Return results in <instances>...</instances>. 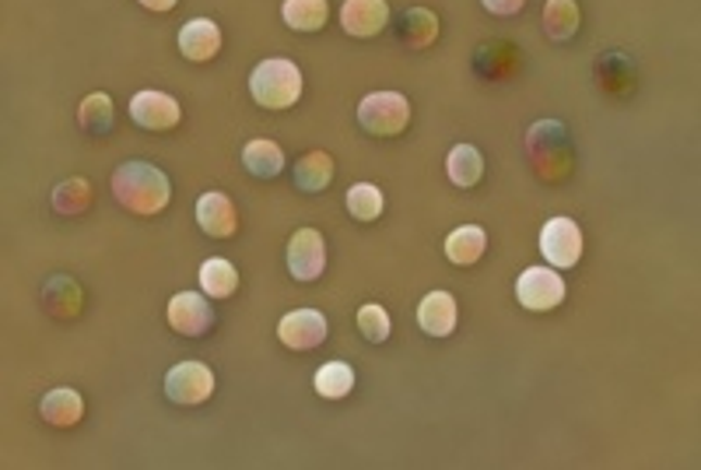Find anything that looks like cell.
I'll return each instance as SVG.
<instances>
[{"instance_id": "5b68a950", "label": "cell", "mask_w": 701, "mask_h": 470, "mask_svg": "<svg viewBox=\"0 0 701 470\" xmlns=\"http://www.w3.org/2000/svg\"><path fill=\"white\" fill-rule=\"evenodd\" d=\"M214 394V372L204 362H179L165 375V397L179 407L204 404Z\"/></svg>"}, {"instance_id": "cb8c5ba5", "label": "cell", "mask_w": 701, "mask_h": 470, "mask_svg": "<svg viewBox=\"0 0 701 470\" xmlns=\"http://www.w3.org/2000/svg\"><path fill=\"white\" fill-rule=\"evenodd\" d=\"M200 288H204V295H211V299H228V295H236V288H239V274L228 260L214 257L208 263H200Z\"/></svg>"}, {"instance_id": "44dd1931", "label": "cell", "mask_w": 701, "mask_h": 470, "mask_svg": "<svg viewBox=\"0 0 701 470\" xmlns=\"http://www.w3.org/2000/svg\"><path fill=\"white\" fill-rule=\"evenodd\" d=\"M579 22H583V14L575 0H548V4H543V28H548V36L554 42L572 39L579 33Z\"/></svg>"}, {"instance_id": "7402d4cb", "label": "cell", "mask_w": 701, "mask_h": 470, "mask_svg": "<svg viewBox=\"0 0 701 470\" xmlns=\"http://www.w3.org/2000/svg\"><path fill=\"white\" fill-rule=\"evenodd\" d=\"M285 22L295 33H320L330 18V8H326V0H285Z\"/></svg>"}, {"instance_id": "ac0fdd59", "label": "cell", "mask_w": 701, "mask_h": 470, "mask_svg": "<svg viewBox=\"0 0 701 470\" xmlns=\"http://www.w3.org/2000/svg\"><path fill=\"white\" fill-rule=\"evenodd\" d=\"M485 246H488V235L485 228L477 225H463L456 232H449L446 239V257L456 263V268H471L480 257H485Z\"/></svg>"}, {"instance_id": "4fadbf2b", "label": "cell", "mask_w": 701, "mask_h": 470, "mask_svg": "<svg viewBox=\"0 0 701 470\" xmlns=\"http://www.w3.org/2000/svg\"><path fill=\"white\" fill-rule=\"evenodd\" d=\"M222 50V28L211 18H193L179 28V53L193 64H208Z\"/></svg>"}, {"instance_id": "277c9868", "label": "cell", "mask_w": 701, "mask_h": 470, "mask_svg": "<svg viewBox=\"0 0 701 470\" xmlns=\"http://www.w3.org/2000/svg\"><path fill=\"white\" fill-rule=\"evenodd\" d=\"M358 123L372 137H397L411 123V102L397 91H372L358 106Z\"/></svg>"}, {"instance_id": "3957f363", "label": "cell", "mask_w": 701, "mask_h": 470, "mask_svg": "<svg viewBox=\"0 0 701 470\" xmlns=\"http://www.w3.org/2000/svg\"><path fill=\"white\" fill-rule=\"evenodd\" d=\"M249 91L263 109H291L302 99V71L291 60H263L249 74Z\"/></svg>"}, {"instance_id": "484cf974", "label": "cell", "mask_w": 701, "mask_h": 470, "mask_svg": "<svg viewBox=\"0 0 701 470\" xmlns=\"http://www.w3.org/2000/svg\"><path fill=\"white\" fill-rule=\"evenodd\" d=\"M400 39L411 46V50H425L435 39H439V18L425 8H411L403 14V25H400Z\"/></svg>"}, {"instance_id": "30bf717a", "label": "cell", "mask_w": 701, "mask_h": 470, "mask_svg": "<svg viewBox=\"0 0 701 470\" xmlns=\"http://www.w3.org/2000/svg\"><path fill=\"white\" fill-rule=\"evenodd\" d=\"M277 337L291 351H313L326 341V317L316 309H295L277 323Z\"/></svg>"}, {"instance_id": "5bb4252c", "label": "cell", "mask_w": 701, "mask_h": 470, "mask_svg": "<svg viewBox=\"0 0 701 470\" xmlns=\"http://www.w3.org/2000/svg\"><path fill=\"white\" fill-rule=\"evenodd\" d=\"M197 222L211 239H228V235H236V228H239L236 208H231V200L222 190H208L197 200Z\"/></svg>"}, {"instance_id": "e0dca14e", "label": "cell", "mask_w": 701, "mask_h": 470, "mask_svg": "<svg viewBox=\"0 0 701 470\" xmlns=\"http://www.w3.org/2000/svg\"><path fill=\"white\" fill-rule=\"evenodd\" d=\"M242 165L253 172L256 180H274L285 169V151H280L271 137H256L242 148Z\"/></svg>"}, {"instance_id": "9a60e30c", "label": "cell", "mask_w": 701, "mask_h": 470, "mask_svg": "<svg viewBox=\"0 0 701 470\" xmlns=\"http://www.w3.org/2000/svg\"><path fill=\"white\" fill-rule=\"evenodd\" d=\"M417 323L421 331L431 337H449L456 326V299L449 292H431L417 306Z\"/></svg>"}, {"instance_id": "6da1fadb", "label": "cell", "mask_w": 701, "mask_h": 470, "mask_svg": "<svg viewBox=\"0 0 701 470\" xmlns=\"http://www.w3.org/2000/svg\"><path fill=\"white\" fill-rule=\"evenodd\" d=\"M113 194L127 211L151 218L168 208V197H173V186L162 169H154L151 162H123L113 172Z\"/></svg>"}, {"instance_id": "52a82bcc", "label": "cell", "mask_w": 701, "mask_h": 470, "mask_svg": "<svg viewBox=\"0 0 701 470\" xmlns=\"http://www.w3.org/2000/svg\"><path fill=\"white\" fill-rule=\"evenodd\" d=\"M516 299L529 312H548L565 299V281L554 268H526L516 281Z\"/></svg>"}, {"instance_id": "2e32d148", "label": "cell", "mask_w": 701, "mask_h": 470, "mask_svg": "<svg viewBox=\"0 0 701 470\" xmlns=\"http://www.w3.org/2000/svg\"><path fill=\"white\" fill-rule=\"evenodd\" d=\"M39 411H42L46 421H50V425H57V429H74L77 421H82V415H85V400H82V394H77V389H71V386H57V389H50V394L42 397Z\"/></svg>"}, {"instance_id": "ba28073f", "label": "cell", "mask_w": 701, "mask_h": 470, "mask_svg": "<svg viewBox=\"0 0 701 470\" xmlns=\"http://www.w3.org/2000/svg\"><path fill=\"white\" fill-rule=\"evenodd\" d=\"M168 326L183 337H200L214 326V309L200 292H179L168 302Z\"/></svg>"}, {"instance_id": "4dcf8cb0", "label": "cell", "mask_w": 701, "mask_h": 470, "mask_svg": "<svg viewBox=\"0 0 701 470\" xmlns=\"http://www.w3.org/2000/svg\"><path fill=\"white\" fill-rule=\"evenodd\" d=\"M358 331H362L365 341L383 344L389 337V331H393V326H389V312L379 302H365L358 309Z\"/></svg>"}, {"instance_id": "9c48e42d", "label": "cell", "mask_w": 701, "mask_h": 470, "mask_svg": "<svg viewBox=\"0 0 701 470\" xmlns=\"http://www.w3.org/2000/svg\"><path fill=\"white\" fill-rule=\"evenodd\" d=\"M326 268V243L316 228H299L288 243V271L295 281H316Z\"/></svg>"}, {"instance_id": "f1b7e54d", "label": "cell", "mask_w": 701, "mask_h": 470, "mask_svg": "<svg viewBox=\"0 0 701 470\" xmlns=\"http://www.w3.org/2000/svg\"><path fill=\"white\" fill-rule=\"evenodd\" d=\"M383 208H386V200H383L379 186L354 183L348 190V211H351V218H358V222H376V218L383 214Z\"/></svg>"}, {"instance_id": "8992f818", "label": "cell", "mask_w": 701, "mask_h": 470, "mask_svg": "<svg viewBox=\"0 0 701 470\" xmlns=\"http://www.w3.org/2000/svg\"><path fill=\"white\" fill-rule=\"evenodd\" d=\"M540 253L554 271L575 268L583 260V228L572 218H551L540 232Z\"/></svg>"}, {"instance_id": "d6a6232c", "label": "cell", "mask_w": 701, "mask_h": 470, "mask_svg": "<svg viewBox=\"0 0 701 470\" xmlns=\"http://www.w3.org/2000/svg\"><path fill=\"white\" fill-rule=\"evenodd\" d=\"M148 11H173L176 8V0H140Z\"/></svg>"}, {"instance_id": "8fae6325", "label": "cell", "mask_w": 701, "mask_h": 470, "mask_svg": "<svg viewBox=\"0 0 701 470\" xmlns=\"http://www.w3.org/2000/svg\"><path fill=\"white\" fill-rule=\"evenodd\" d=\"M130 116L137 127L145 131H173L183 109L173 96H165V91H137L130 99Z\"/></svg>"}, {"instance_id": "7a4b0ae2", "label": "cell", "mask_w": 701, "mask_h": 470, "mask_svg": "<svg viewBox=\"0 0 701 470\" xmlns=\"http://www.w3.org/2000/svg\"><path fill=\"white\" fill-rule=\"evenodd\" d=\"M526 151H529V162H534V169H537V176L548 180V183H561L575 165L568 127L558 120L534 123L526 134Z\"/></svg>"}, {"instance_id": "4316f807", "label": "cell", "mask_w": 701, "mask_h": 470, "mask_svg": "<svg viewBox=\"0 0 701 470\" xmlns=\"http://www.w3.org/2000/svg\"><path fill=\"white\" fill-rule=\"evenodd\" d=\"M77 120H82V131L91 134V137L109 134V131H113V120H116L113 99L102 96V91H96V96H88V99L82 102V109H77Z\"/></svg>"}, {"instance_id": "d6986e66", "label": "cell", "mask_w": 701, "mask_h": 470, "mask_svg": "<svg viewBox=\"0 0 701 470\" xmlns=\"http://www.w3.org/2000/svg\"><path fill=\"white\" fill-rule=\"evenodd\" d=\"M42 302L46 309L53 312V317L60 320H74L77 312H82V288L74 285V277H50L46 281V288H42Z\"/></svg>"}, {"instance_id": "7c38bea8", "label": "cell", "mask_w": 701, "mask_h": 470, "mask_svg": "<svg viewBox=\"0 0 701 470\" xmlns=\"http://www.w3.org/2000/svg\"><path fill=\"white\" fill-rule=\"evenodd\" d=\"M389 22V4L386 0H345L340 8V25L354 39H372L379 36Z\"/></svg>"}, {"instance_id": "603a6c76", "label": "cell", "mask_w": 701, "mask_h": 470, "mask_svg": "<svg viewBox=\"0 0 701 470\" xmlns=\"http://www.w3.org/2000/svg\"><path fill=\"white\" fill-rule=\"evenodd\" d=\"M446 169H449V180L466 190V186H477L480 176H485V159H480V151L474 145H456L449 151Z\"/></svg>"}, {"instance_id": "83f0119b", "label": "cell", "mask_w": 701, "mask_h": 470, "mask_svg": "<svg viewBox=\"0 0 701 470\" xmlns=\"http://www.w3.org/2000/svg\"><path fill=\"white\" fill-rule=\"evenodd\" d=\"M354 389V369L348 362H326L316 372V394L326 400H340Z\"/></svg>"}, {"instance_id": "ffe728a7", "label": "cell", "mask_w": 701, "mask_h": 470, "mask_svg": "<svg viewBox=\"0 0 701 470\" xmlns=\"http://www.w3.org/2000/svg\"><path fill=\"white\" fill-rule=\"evenodd\" d=\"M295 183L305 194H323L334 183V159L326 151H309L305 159L295 165Z\"/></svg>"}, {"instance_id": "d4e9b609", "label": "cell", "mask_w": 701, "mask_h": 470, "mask_svg": "<svg viewBox=\"0 0 701 470\" xmlns=\"http://www.w3.org/2000/svg\"><path fill=\"white\" fill-rule=\"evenodd\" d=\"M597 77L606 91H614V96H628L635 88V67L625 53H603L597 64Z\"/></svg>"}, {"instance_id": "1f68e13d", "label": "cell", "mask_w": 701, "mask_h": 470, "mask_svg": "<svg viewBox=\"0 0 701 470\" xmlns=\"http://www.w3.org/2000/svg\"><path fill=\"white\" fill-rule=\"evenodd\" d=\"M491 14H502V18H509V14H520L526 0H480Z\"/></svg>"}, {"instance_id": "f546056e", "label": "cell", "mask_w": 701, "mask_h": 470, "mask_svg": "<svg viewBox=\"0 0 701 470\" xmlns=\"http://www.w3.org/2000/svg\"><path fill=\"white\" fill-rule=\"evenodd\" d=\"M91 203V186L85 180H67L53 190V208L60 214H82Z\"/></svg>"}]
</instances>
